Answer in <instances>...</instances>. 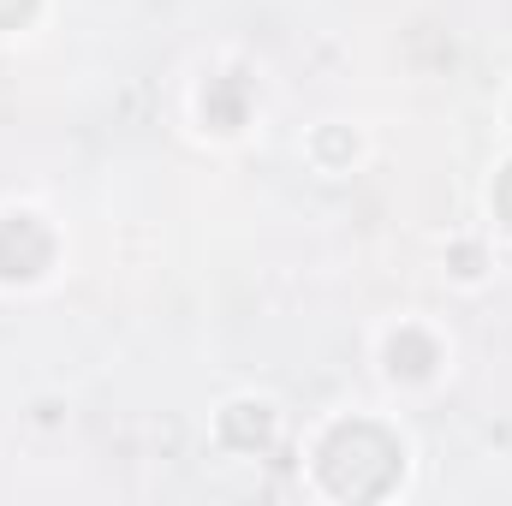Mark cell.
I'll return each mask as SVG.
<instances>
[{"label": "cell", "mask_w": 512, "mask_h": 506, "mask_svg": "<svg viewBox=\"0 0 512 506\" xmlns=\"http://www.w3.org/2000/svg\"><path fill=\"white\" fill-rule=\"evenodd\" d=\"M387 358H393V370H405V376H429V370H435V340H423L417 328H405V334H393Z\"/></svg>", "instance_id": "5"}, {"label": "cell", "mask_w": 512, "mask_h": 506, "mask_svg": "<svg viewBox=\"0 0 512 506\" xmlns=\"http://www.w3.org/2000/svg\"><path fill=\"white\" fill-rule=\"evenodd\" d=\"M495 203H501V215L512 221V167L501 173V185H495Z\"/></svg>", "instance_id": "7"}, {"label": "cell", "mask_w": 512, "mask_h": 506, "mask_svg": "<svg viewBox=\"0 0 512 506\" xmlns=\"http://www.w3.org/2000/svg\"><path fill=\"white\" fill-rule=\"evenodd\" d=\"M203 108H209V126L215 131H239L245 126V84H239V78H221Z\"/></svg>", "instance_id": "4"}, {"label": "cell", "mask_w": 512, "mask_h": 506, "mask_svg": "<svg viewBox=\"0 0 512 506\" xmlns=\"http://www.w3.org/2000/svg\"><path fill=\"white\" fill-rule=\"evenodd\" d=\"M221 435H227V447L256 453V447H268V435H274V417H268L262 405H233V411L221 417Z\"/></svg>", "instance_id": "3"}, {"label": "cell", "mask_w": 512, "mask_h": 506, "mask_svg": "<svg viewBox=\"0 0 512 506\" xmlns=\"http://www.w3.org/2000/svg\"><path fill=\"white\" fill-rule=\"evenodd\" d=\"M322 483L340 501H382L399 483V441L376 423H340L322 447Z\"/></svg>", "instance_id": "1"}, {"label": "cell", "mask_w": 512, "mask_h": 506, "mask_svg": "<svg viewBox=\"0 0 512 506\" xmlns=\"http://www.w3.org/2000/svg\"><path fill=\"white\" fill-rule=\"evenodd\" d=\"M36 12V0H0V30H12V24H24Z\"/></svg>", "instance_id": "6"}, {"label": "cell", "mask_w": 512, "mask_h": 506, "mask_svg": "<svg viewBox=\"0 0 512 506\" xmlns=\"http://www.w3.org/2000/svg\"><path fill=\"white\" fill-rule=\"evenodd\" d=\"M48 256H54V239H48V227H42L36 215H12V221H0V274H6V280H30V274H42Z\"/></svg>", "instance_id": "2"}]
</instances>
